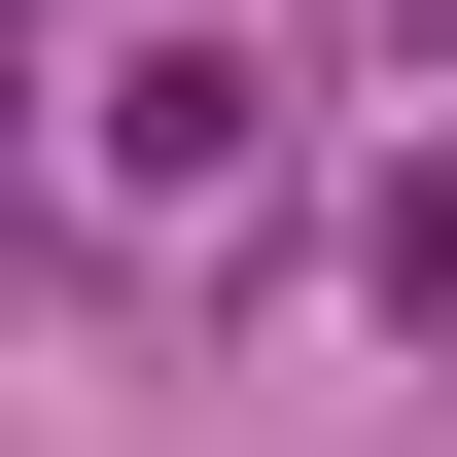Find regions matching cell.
Listing matches in <instances>:
<instances>
[{
    "label": "cell",
    "mask_w": 457,
    "mask_h": 457,
    "mask_svg": "<svg viewBox=\"0 0 457 457\" xmlns=\"http://www.w3.org/2000/svg\"><path fill=\"white\" fill-rule=\"evenodd\" d=\"M106 176H141V212H212V176H246V71H212V36H141V71H106Z\"/></svg>",
    "instance_id": "obj_1"
}]
</instances>
